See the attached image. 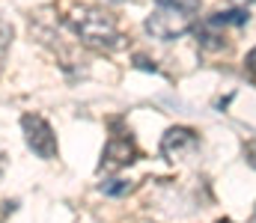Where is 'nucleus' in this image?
Wrapping results in <instances>:
<instances>
[{
	"instance_id": "obj_1",
	"label": "nucleus",
	"mask_w": 256,
	"mask_h": 223,
	"mask_svg": "<svg viewBox=\"0 0 256 223\" xmlns=\"http://www.w3.org/2000/svg\"><path fill=\"white\" fill-rule=\"evenodd\" d=\"M66 24L74 30V36H80L86 45H96V48H104V51H114L122 45V33L116 27V21L102 12V9H92V6H80L74 9L72 15H66Z\"/></svg>"
},
{
	"instance_id": "obj_2",
	"label": "nucleus",
	"mask_w": 256,
	"mask_h": 223,
	"mask_svg": "<svg viewBox=\"0 0 256 223\" xmlns=\"http://www.w3.org/2000/svg\"><path fill=\"white\" fill-rule=\"evenodd\" d=\"M196 9H200V0H155L152 15L146 18V33L170 42L191 30Z\"/></svg>"
},
{
	"instance_id": "obj_3",
	"label": "nucleus",
	"mask_w": 256,
	"mask_h": 223,
	"mask_svg": "<svg viewBox=\"0 0 256 223\" xmlns=\"http://www.w3.org/2000/svg\"><path fill=\"white\" fill-rule=\"evenodd\" d=\"M21 128H24V140H27V146L33 149L39 158H45V161L57 158V134H54V128H51L42 116L27 113V116L21 119Z\"/></svg>"
},
{
	"instance_id": "obj_4",
	"label": "nucleus",
	"mask_w": 256,
	"mask_h": 223,
	"mask_svg": "<svg viewBox=\"0 0 256 223\" xmlns=\"http://www.w3.org/2000/svg\"><path fill=\"white\" fill-rule=\"evenodd\" d=\"M137 158V149H134V140L128 134H114L108 140V146L102 152V170H120Z\"/></svg>"
},
{
	"instance_id": "obj_5",
	"label": "nucleus",
	"mask_w": 256,
	"mask_h": 223,
	"mask_svg": "<svg viewBox=\"0 0 256 223\" xmlns=\"http://www.w3.org/2000/svg\"><path fill=\"white\" fill-rule=\"evenodd\" d=\"M196 149V134L191 128H170L161 140V155L167 161H182Z\"/></svg>"
},
{
	"instance_id": "obj_6",
	"label": "nucleus",
	"mask_w": 256,
	"mask_h": 223,
	"mask_svg": "<svg viewBox=\"0 0 256 223\" xmlns=\"http://www.w3.org/2000/svg\"><path fill=\"white\" fill-rule=\"evenodd\" d=\"M102 191H104L108 197H120V194H128V191H131V182H126V179H114V182H104Z\"/></svg>"
},
{
	"instance_id": "obj_7",
	"label": "nucleus",
	"mask_w": 256,
	"mask_h": 223,
	"mask_svg": "<svg viewBox=\"0 0 256 223\" xmlns=\"http://www.w3.org/2000/svg\"><path fill=\"white\" fill-rule=\"evenodd\" d=\"M9 39H12V27L6 21H0V69H3V60H6V48H9Z\"/></svg>"
},
{
	"instance_id": "obj_8",
	"label": "nucleus",
	"mask_w": 256,
	"mask_h": 223,
	"mask_svg": "<svg viewBox=\"0 0 256 223\" xmlns=\"http://www.w3.org/2000/svg\"><path fill=\"white\" fill-rule=\"evenodd\" d=\"M244 63H248V72L256 77V48L250 51V54H248V60H244Z\"/></svg>"
},
{
	"instance_id": "obj_9",
	"label": "nucleus",
	"mask_w": 256,
	"mask_h": 223,
	"mask_svg": "<svg viewBox=\"0 0 256 223\" xmlns=\"http://www.w3.org/2000/svg\"><path fill=\"white\" fill-rule=\"evenodd\" d=\"M230 3H238L242 6V3H254V0H230Z\"/></svg>"
},
{
	"instance_id": "obj_10",
	"label": "nucleus",
	"mask_w": 256,
	"mask_h": 223,
	"mask_svg": "<svg viewBox=\"0 0 256 223\" xmlns=\"http://www.w3.org/2000/svg\"><path fill=\"white\" fill-rule=\"evenodd\" d=\"M250 223H256V212H254V218H250Z\"/></svg>"
},
{
	"instance_id": "obj_11",
	"label": "nucleus",
	"mask_w": 256,
	"mask_h": 223,
	"mask_svg": "<svg viewBox=\"0 0 256 223\" xmlns=\"http://www.w3.org/2000/svg\"><path fill=\"white\" fill-rule=\"evenodd\" d=\"M224 223H230V221H224Z\"/></svg>"
}]
</instances>
